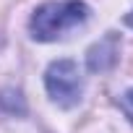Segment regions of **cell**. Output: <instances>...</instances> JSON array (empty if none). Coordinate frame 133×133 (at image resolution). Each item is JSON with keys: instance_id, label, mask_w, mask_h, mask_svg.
I'll return each mask as SVG.
<instances>
[{"instance_id": "cell-5", "label": "cell", "mask_w": 133, "mask_h": 133, "mask_svg": "<svg viewBox=\"0 0 133 133\" xmlns=\"http://www.w3.org/2000/svg\"><path fill=\"white\" fill-rule=\"evenodd\" d=\"M125 24H128V26H133V11H130V13L125 16Z\"/></svg>"}, {"instance_id": "cell-1", "label": "cell", "mask_w": 133, "mask_h": 133, "mask_svg": "<svg viewBox=\"0 0 133 133\" xmlns=\"http://www.w3.org/2000/svg\"><path fill=\"white\" fill-rule=\"evenodd\" d=\"M89 18V5L81 0H52L39 5L29 18V31L39 42H52Z\"/></svg>"}, {"instance_id": "cell-3", "label": "cell", "mask_w": 133, "mask_h": 133, "mask_svg": "<svg viewBox=\"0 0 133 133\" xmlns=\"http://www.w3.org/2000/svg\"><path fill=\"white\" fill-rule=\"evenodd\" d=\"M117 55H120V39H117V34H104L86 52V65H89L91 73H104V71H110L112 65L117 63Z\"/></svg>"}, {"instance_id": "cell-2", "label": "cell", "mask_w": 133, "mask_h": 133, "mask_svg": "<svg viewBox=\"0 0 133 133\" xmlns=\"http://www.w3.org/2000/svg\"><path fill=\"white\" fill-rule=\"evenodd\" d=\"M44 86H47V94L55 104L60 107H73L81 102V94H84V76L78 71L76 60H55L50 63V68L44 73Z\"/></svg>"}, {"instance_id": "cell-4", "label": "cell", "mask_w": 133, "mask_h": 133, "mask_svg": "<svg viewBox=\"0 0 133 133\" xmlns=\"http://www.w3.org/2000/svg\"><path fill=\"white\" fill-rule=\"evenodd\" d=\"M117 102H120L123 112H125V115L130 117V123H133V89H128V91H125V94H123V97H120Z\"/></svg>"}]
</instances>
